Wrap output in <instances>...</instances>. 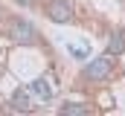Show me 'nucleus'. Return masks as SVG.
Here are the masks:
<instances>
[{
    "label": "nucleus",
    "mask_w": 125,
    "mask_h": 116,
    "mask_svg": "<svg viewBox=\"0 0 125 116\" xmlns=\"http://www.w3.org/2000/svg\"><path fill=\"white\" fill-rule=\"evenodd\" d=\"M6 35H9L12 41L23 44V47H32V44L38 41L35 26H32L29 20H23V18H9V20H6Z\"/></svg>",
    "instance_id": "nucleus-1"
},
{
    "label": "nucleus",
    "mask_w": 125,
    "mask_h": 116,
    "mask_svg": "<svg viewBox=\"0 0 125 116\" xmlns=\"http://www.w3.org/2000/svg\"><path fill=\"white\" fill-rule=\"evenodd\" d=\"M114 76V61H111V55L105 52V55L93 58L87 67H84V78L87 81H93V84H102V81H108Z\"/></svg>",
    "instance_id": "nucleus-2"
},
{
    "label": "nucleus",
    "mask_w": 125,
    "mask_h": 116,
    "mask_svg": "<svg viewBox=\"0 0 125 116\" xmlns=\"http://www.w3.org/2000/svg\"><path fill=\"white\" fill-rule=\"evenodd\" d=\"M44 12L52 23H70L73 20V3L70 0H50L44 6Z\"/></svg>",
    "instance_id": "nucleus-3"
},
{
    "label": "nucleus",
    "mask_w": 125,
    "mask_h": 116,
    "mask_svg": "<svg viewBox=\"0 0 125 116\" xmlns=\"http://www.w3.org/2000/svg\"><path fill=\"white\" fill-rule=\"evenodd\" d=\"M108 55L114 58V55H122L125 52V29H116L111 38H108V49H105Z\"/></svg>",
    "instance_id": "nucleus-4"
},
{
    "label": "nucleus",
    "mask_w": 125,
    "mask_h": 116,
    "mask_svg": "<svg viewBox=\"0 0 125 116\" xmlns=\"http://www.w3.org/2000/svg\"><path fill=\"white\" fill-rule=\"evenodd\" d=\"M32 105H29V96H26V93H23V90H18V93H15V96H12V110H18V113H21V110H23V113H26V110H29Z\"/></svg>",
    "instance_id": "nucleus-5"
},
{
    "label": "nucleus",
    "mask_w": 125,
    "mask_h": 116,
    "mask_svg": "<svg viewBox=\"0 0 125 116\" xmlns=\"http://www.w3.org/2000/svg\"><path fill=\"white\" fill-rule=\"evenodd\" d=\"M32 90H35L44 102H47V99H52V84H47V78H35V81H32Z\"/></svg>",
    "instance_id": "nucleus-6"
},
{
    "label": "nucleus",
    "mask_w": 125,
    "mask_h": 116,
    "mask_svg": "<svg viewBox=\"0 0 125 116\" xmlns=\"http://www.w3.org/2000/svg\"><path fill=\"white\" fill-rule=\"evenodd\" d=\"M93 107H87V105H82V102H67L61 105V113H90Z\"/></svg>",
    "instance_id": "nucleus-7"
},
{
    "label": "nucleus",
    "mask_w": 125,
    "mask_h": 116,
    "mask_svg": "<svg viewBox=\"0 0 125 116\" xmlns=\"http://www.w3.org/2000/svg\"><path fill=\"white\" fill-rule=\"evenodd\" d=\"M15 3H21V6H32L35 0H15Z\"/></svg>",
    "instance_id": "nucleus-8"
},
{
    "label": "nucleus",
    "mask_w": 125,
    "mask_h": 116,
    "mask_svg": "<svg viewBox=\"0 0 125 116\" xmlns=\"http://www.w3.org/2000/svg\"><path fill=\"white\" fill-rule=\"evenodd\" d=\"M0 23H3V9H0Z\"/></svg>",
    "instance_id": "nucleus-9"
}]
</instances>
